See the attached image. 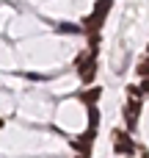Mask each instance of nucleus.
<instances>
[{"instance_id": "2", "label": "nucleus", "mask_w": 149, "mask_h": 158, "mask_svg": "<svg viewBox=\"0 0 149 158\" xmlns=\"http://www.w3.org/2000/svg\"><path fill=\"white\" fill-rule=\"evenodd\" d=\"M138 108H141V106H138V100L127 103V108H124V111H127V125H130V128H133V125H135V119H138Z\"/></svg>"}, {"instance_id": "6", "label": "nucleus", "mask_w": 149, "mask_h": 158, "mask_svg": "<svg viewBox=\"0 0 149 158\" xmlns=\"http://www.w3.org/2000/svg\"><path fill=\"white\" fill-rule=\"evenodd\" d=\"M138 72H141V75H149V61H144V64L138 67Z\"/></svg>"}, {"instance_id": "7", "label": "nucleus", "mask_w": 149, "mask_h": 158, "mask_svg": "<svg viewBox=\"0 0 149 158\" xmlns=\"http://www.w3.org/2000/svg\"><path fill=\"white\" fill-rule=\"evenodd\" d=\"M144 92H149V83H144Z\"/></svg>"}, {"instance_id": "1", "label": "nucleus", "mask_w": 149, "mask_h": 158, "mask_svg": "<svg viewBox=\"0 0 149 158\" xmlns=\"http://www.w3.org/2000/svg\"><path fill=\"white\" fill-rule=\"evenodd\" d=\"M116 153H133V142H130L122 131L116 133Z\"/></svg>"}, {"instance_id": "3", "label": "nucleus", "mask_w": 149, "mask_h": 158, "mask_svg": "<svg viewBox=\"0 0 149 158\" xmlns=\"http://www.w3.org/2000/svg\"><path fill=\"white\" fill-rule=\"evenodd\" d=\"M61 33H80V25H72V22H58L55 25Z\"/></svg>"}, {"instance_id": "4", "label": "nucleus", "mask_w": 149, "mask_h": 158, "mask_svg": "<svg viewBox=\"0 0 149 158\" xmlns=\"http://www.w3.org/2000/svg\"><path fill=\"white\" fill-rule=\"evenodd\" d=\"M97 122H100V114H97V108L91 106V108H88V125H91V128H97Z\"/></svg>"}, {"instance_id": "5", "label": "nucleus", "mask_w": 149, "mask_h": 158, "mask_svg": "<svg viewBox=\"0 0 149 158\" xmlns=\"http://www.w3.org/2000/svg\"><path fill=\"white\" fill-rule=\"evenodd\" d=\"M97 97H100V89H94V92H86V94H83V100H86V103H94Z\"/></svg>"}]
</instances>
